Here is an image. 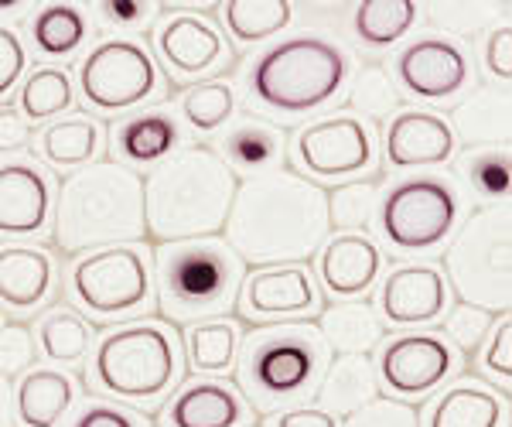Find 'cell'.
<instances>
[{
    "mask_svg": "<svg viewBox=\"0 0 512 427\" xmlns=\"http://www.w3.org/2000/svg\"><path fill=\"white\" fill-rule=\"evenodd\" d=\"M226 246L243 267H301L325 246V188L297 171H270L236 185Z\"/></svg>",
    "mask_w": 512,
    "mask_h": 427,
    "instance_id": "1",
    "label": "cell"
},
{
    "mask_svg": "<svg viewBox=\"0 0 512 427\" xmlns=\"http://www.w3.org/2000/svg\"><path fill=\"white\" fill-rule=\"evenodd\" d=\"M236 175L212 147H181L144 182V233L158 246L205 240L226 226Z\"/></svg>",
    "mask_w": 512,
    "mask_h": 427,
    "instance_id": "2",
    "label": "cell"
},
{
    "mask_svg": "<svg viewBox=\"0 0 512 427\" xmlns=\"http://www.w3.org/2000/svg\"><path fill=\"white\" fill-rule=\"evenodd\" d=\"M144 233V182L117 161L86 164L69 175L55 199V246L93 253L137 243Z\"/></svg>",
    "mask_w": 512,
    "mask_h": 427,
    "instance_id": "3",
    "label": "cell"
},
{
    "mask_svg": "<svg viewBox=\"0 0 512 427\" xmlns=\"http://www.w3.org/2000/svg\"><path fill=\"white\" fill-rule=\"evenodd\" d=\"M332 352L315 322L260 325L239 335L236 383L260 414H284L304 400H315Z\"/></svg>",
    "mask_w": 512,
    "mask_h": 427,
    "instance_id": "4",
    "label": "cell"
},
{
    "mask_svg": "<svg viewBox=\"0 0 512 427\" xmlns=\"http://www.w3.org/2000/svg\"><path fill=\"white\" fill-rule=\"evenodd\" d=\"M349 79V59L335 41L297 35L277 41L246 72V96L277 117H304L332 103Z\"/></svg>",
    "mask_w": 512,
    "mask_h": 427,
    "instance_id": "5",
    "label": "cell"
},
{
    "mask_svg": "<svg viewBox=\"0 0 512 427\" xmlns=\"http://www.w3.org/2000/svg\"><path fill=\"white\" fill-rule=\"evenodd\" d=\"M243 284V264L219 236L158 246L154 287L164 318L178 325H198L236 308Z\"/></svg>",
    "mask_w": 512,
    "mask_h": 427,
    "instance_id": "6",
    "label": "cell"
},
{
    "mask_svg": "<svg viewBox=\"0 0 512 427\" xmlns=\"http://www.w3.org/2000/svg\"><path fill=\"white\" fill-rule=\"evenodd\" d=\"M178 369L181 356L175 332L158 322H137L113 328L99 339L89 383L123 404H147L175 387Z\"/></svg>",
    "mask_w": 512,
    "mask_h": 427,
    "instance_id": "7",
    "label": "cell"
},
{
    "mask_svg": "<svg viewBox=\"0 0 512 427\" xmlns=\"http://www.w3.org/2000/svg\"><path fill=\"white\" fill-rule=\"evenodd\" d=\"M512 219L509 205L478 209L444 253V270L461 305L509 315L512 305Z\"/></svg>",
    "mask_w": 512,
    "mask_h": 427,
    "instance_id": "8",
    "label": "cell"
},
{
    "mask_svg": "<svg viewBox=\"0 0 512 427\" xmlns=\"http://www.w3.org/2000/svg\"><path fill=\"white\" fill-rule=\"evenodd\" d=\"M69 291L76 305L96 322H117L134 315L151 298V270L137 243L106 246L79 257L69 270Z\"/></svg>",
    "mask_w": 512,
    "mask_h": 427,
    "instance_id": "9",
    "label": "cell"
},
{
    "mask_svg": "<svg viewBox=\"0 0 512 427\" xmlns=\"http://www.w3.org/2000/svg\"><path fill=\"white\" fill-rule=\"evenodd\" d=\"M461 205L444 178H407L393 185L379 202L376 219L386 243L400 253H427L454 233Z\"/></svg>",
    "mask_w": 512,
    "mask_h": 427,
    "instance_id": "10",
    "label": "cell"
},
{
    "mask_svg": "<svg viewBox=\"0 0 512 427\" xmlns=\"http://www.w3.org/2000/svg\"><path fill=\"white\" fill-rule=\"evenodd\" d=\"M79 93L93 110H134L158 93V65L137 41L106 38L79 65Z\"/></svg>",
    "mask_w": 512,
    "mask_h": 427,
    "instance_id": "11",
    "label": "cell"
},
{
    "mask_svg": "<svg viewBox=\"0 0 512 427\" xmlns=\"http://www.w3.org/2000/svg\"><path fill=\"white\" fill-rule=\"evenodd\" d=\"M373 158V134L352 113L315 120L294 134V164L308 175L325 178V182L362 175V171H369Z\"/></svg>",
    "mask_w": 512,
    "mask_h": 427,
    "instance_id": "12",
    "label": "cell"
},
{
    "mask_svg": "<svg viewBox=\"0 0 512 427\" xmlns=\"http://www.w3.org/2000/svg\"><path fill=\"white\" fill-rule=\"evenodd\" d=\"M373 366L386 390L403 400H417L437 390L454 373V349L444 335L407 332L386 342Z\"/></svg>",
    "mask_w": 512,
    "mask_h": 427,
    "instance_id": "13",
    "label": "cell"
},
{
    "mask_svg": "<svg viewBox=\"0 0 512 427\" xmlns=\"http://www.w3.org/2000/svg\"><path fill=\"white\" fill-rule=\"evenodd\" d=\"M321 308L318 287L304 267H260L243 277L236 294V311L246 322L274 325L284 318H304Z\"/></svg>",
    "mask_w": 512,
    "mask_h": 427,
    "instance_id": "14",
    "label": "cell"
},
{
    "mask_svg": "<svg viewBox=\"0 0 512 427\" xmlns=\"http://www.w3.org/2000/svg\"><path fill=\"white\" fill-rule=\"evenodd\" d=\"M396 79L410 96L427 103L451 100L472 79V65L451 38H417L396 55Z\"/></svg>",
    "mask_w": 512,
    "mask_h": 427,
    "instance_id": "15",
    "label": "cell"
},
{
    "mask_svg": "<svg viewBox=\"0 0 512 427\" xmlns=\"http://www.w3.org/2000/svg\"><path fill=\"white\" fill-rule=\"evenodd\" d=\"M154 52L175 76H205L229 59L226 38L205 14L178 11L154 28Z\"/></svg>",
    "mask_w": 512,
    "mask_h": 427,
    "instance_id": "16",
    "label": "cell"
},
{
    "mask_svg": "<svg viewBox=\"0 0 512 427\" xmlns=\"http://www.w3.org/2000/svg\"><path fill=\"white\" fill-rule=\"evenodd\" d=\"M379 322H390L400 328L437 322L448 308V281L437 267L407 264L396 267L376 294Z\"/></svg>",
    "mask_w": 512,
    "mask_h": 427,
    "instance_id": "17",
    "label": "cell"
},
{
    "mask_svg": "<svg viewBox=\"0 0 512 427\" xmlns=\"http://www.w3.org/2000/svg\"><path fill=\"white\" fill-rule=\"evenodd\" d=\"M52 219V185L31 161L0 164V236H38Z\"/></svg>",
    "mask_w": 512,
    "mask_h": 427,
    "instance_id": "18",
    "label": "cell"
},
{
    "mask_svg": "<svg viewBox=\"0 0 512 427\" xmlns=\"http://www.w3.org/2000/svg\"><path fill=\"white\" fill-rule=\"evenodd\" d=\"M454 154L451 123L441 113L403 110L386 127V161L400 171L437 168Z\"/></svg>",
    "mask_w": 512,
    "mask_h": 427,
    "instance_id": "19",
    "label": "cell"
},
{
    "mask_svg": "<svg viewBox=\"0 0 512 427\" xmlns=\"http://www.w3.org/2000/svg\"><path fill=\"white\" fill-rule=\"evenodd\" d=\"M383 253L369 236H332L318 250V277L332 298H359L379 281Z\"/></svg>",
    "mask_w": 512,
    "mask_h": 427,
    "instance_id": "20",
    "label": "cell"
},
{
    "mask_svg": "<svg viewBox=\"0 0 512 427\" xmlns=\"http://www.w3.org/2000/svg\"><path fill=\"white\" fill-rule=\"evenodd\" d=\"M55 260L41 246H4L0 250V305L31 315L55 294Z\"/></svg>",
    "mask_w": 512,
    "mask_h": 427,
    "instance_id": "21",
    "label": "cell"
},
{
    "mask_svg": "<svg viewBox=\"0 0 512 427\" xmlns=\"http://www.w3.org/2000/svg\"><path fill=\"white\" fill-rule=\"evenodd\" d=\"M250 421V407L229 383L195 380L171 400V427H239Z\"/></svg>",
    "mask_w": 512,
    "mask_h": 427,
    "instance_id": "22",
    "label": "cell"
},
{
    "mask_svg": "<svg viewBox=\"0 0 512 427\" xmlns=\"http://www.w3.org/2000/svg\"><path fill=\"white\" fill-rule=\"evenodd\" d=\"M216 154L233 175L236 171H243L246 178L270 175L284 161V130L260 117H243L222 134Z\"/></svg>",
    "mask_w": 512,
    "mask_h": 427,
    "instance_id": "23",
    "label": "cell"
},
{
    "mask_svg": "<svg viewBox=\"0 0 512 427\" xmlns=\"http://www.w3.org/2000/svg\"><path fill=\"white\" fill-rule=\"evenodd\" d=\"M379 397V376L369 356H338L318 383V410L328 417H352Z\"/></svg>",
    "mask_w": 512,
    "mask_h": 427,
    "instance_id": "24",
    "label": "cell"
},
{
    "mask_svg": "<svg viewBox=\"0 0 512 427\" xmlns=\"http://www.w3.org/2000/svg\"><path fill=\"white\" fill-rule=\"evenodd\" d=\"M76 404V383L59 369H28L14 390L21 427H55Z\"/></svg>",
    "mask_w": 512,
    "mask_h": 427,
    "instance_id": "25",
    "label": "cell"
},
{
    "mask_svg": "<svg viewBox=\"0 0 512 427\" xmlns=\"http://www.w3.org/2000/svg\"><path fill=\"white\" fill-rule=\"evenodd\" d=\"M506 400L478 383H454L424 410V427H502Z\"/></svg>",
    "mask_w": 512,
    "mask_h": 427,
    "instance_id": "26",
    "label": "cell"
},
{
    "mask_svg": "<svg viewBox=\"0 0 512 427\" xmlns=\"http://www.w3.org/2000/svg\"><path fill=\"white\" fill-rule=\"evenodd\" d=\"M318 332L328 352H338V356H366L386 335L376 308L366 305V301H342V305L325 308Z\"/></svg>",
    "mask_w": 512,
    "mask_h": 427,
    "instance_id": "27",
    "label": "cell"
},
{
    "mask_svg": "<svg viewBox=\"0 0 512 427\" xmlns=\"http://www.w3.org/2000/svg\"><path fill=\"white\" fill-rule=\"evenodd\" d=\"M451 117H454L451 134H458L465 144L482 147V151L489 144L506 147V141H509V86L478 89V93L468 96Z\"/></svg>",
    "mask_w": 512,
    "mask_h": 427,
    "instance_id": "28",
    "label": "cell"
},
{
    "mask_svg": "<svg viewBox=\"0 0 512 427\" xmlns=\"http://www.w3.org/2000/svg\"><path fill=\"white\" fill-rule=\"evenodd\" d=\"M178 123L164 110H147L117 127V154L130 164H161L178 147Z\"/></svg>",
    "mask_w": 512,
    "mask_h": 427,
    "instance_id": "29",
    "label": "cell"
},
{
    "mask_svg": "<svg viewBox=\"0 0 512 427\" xmlns=\"http://www.w3.org/2000/svg\"><path fill=\"white\" fill-rule=\"evenodd\" d=\"M38 151L52 168H86L99 151V127L89 117L52 120L41 130Z\"/></svg>",
    "mask_w": 512,
    "mask_h": 427,
    "instance_id": "30",
    "label": "cell"
},
{
    "mask_svg": "<svg viewBox=\"0 0 512 427\" xmlns=\"http://www.w3.org/2000/svg\"><path fill=\"white\" fill-rule=\"evenodd\" d=\"M222 21L239 45H256V41L280 35L294 21V4L287 0H229L222 7Z\"/></svg>",
    "mask_w": 512,
    "mask_h": 427,
    "instance_id": "31",
    "label": "cell"
},
{
    "mask_svg": "<svg viewBox=\"0 0 512 427\" xmlns=\"http://www.w3.org/2000/svg\"><path fill=\"white\" fill-rule=\"evenodd\" d=\"M417 21V4L410 0H366L355 7L352 31L362 45L369 48H390L396 45Z\"/></svg>",
    "mask_w": 512,
    "mask_h": 427,
    "instance_id": "32",
    "label": "cell"
},
{
    "mask_svg": "<svg viewBox=\"0 0 512 427\" xmlns=\"http://www.w3.org/2000/svg\"><path fill=\"white\" fill-rule=\"evenodd\" d=\"M188 369L192 373H226L236 366L239 352V328L226 318H212V322H198L185 335Z\"/></svg>",
    "mask_w": 512,
    "mask_h": 427,
    "instance_id": "33",
    "label": "cell"
},
{
    "mask_svg": "<svg viewBox=\"0 0 512 427\" xmlns=\"http://www.w3.org/2000/svg\"><path fill=\"white\" fill-rule=\"evenodd\" d=\"M38 342L52 363H82L89 346H93V328L86 318L72 308H52L38 322Z\"/></svg>",
    "mask_w": 512,
    "mask_h": 427,
    "instance_id": "34",
    "label": "cell"
},
{
    "mask_svg": "<svg viewBox=\"0 0 512 427\" xmlns=\"http://www.w3.org/2000/svg\"><path fill=\"white\" fill-rule=\"evenodd\" d=\"M379 209V188L373 182H349L325 192L328 229L338 236H362L373 229Z\"/></svg>",
    "mask_w": 512,
    "mask_h": 427,
    "instance_id": "35",
    "label": "cell"
},
{
    "mask_svg": "<svg viewBox=\"0 0 512 427\" xmlns=\"http://www.w3.org/2000/svg\"><path fill=\"white\" fill-rule=\"evenodd\" d=\"M233 113H236V93L222 79L195 82L181 96V117L198 134H216L219 127H226Z\"/></svg>",
    "mask_w": 512,
    "mask_h": 427,
    "instance_id": "36",
    "label": "cell"
},
{
    "mask_svg": "<svg viewBox=\"0 0 512 427\" xmlns=\"http://www.w3.org/2000/svg\"><path fill=\"white\" fill-rule=\"evenodd\" d=\"M31 35H35V45L45 55L65 59V55L79 52V45L89 35V24L79 7L52 4V7H45V11H38L35 24H31Z\"/></svg>",
    "mask_w": 512,
    "mask_h": 427,
    "instance_id": "37",
    "label": "cell"
},
{
    "mask_svg": "<svg viewBox=\"0 0 512 427\" xmlns=\"http://www.w3.org/2000/svg\"><path fill=\"white\" fill-rule=\"evenodd\" d=\"M76 100V89H72V79L65 76L62 69H35L28 79H24L21 89V117L24 120H52L65 113Z\"/></svg>",
    "mask_w": 512,
    "mask_h": 427,
    "instance_id": "38",
    "label": "cell"
},
{
    "mask_svg": "<svg viewBox=\"0 0 512 427\" xmlns=\"http://www.w3.org/2000/svg\"><path fill=\"white\" fill-rule=\"evenodd\" d=\"M509 151L506 147H485L465 158V178L472 185V192L478 199H485L489 205H506L509 199Z\"/></svg>",
    "mask_w": 512,
    "mask_h": 427,
    "instance_id": "39",
    "label": "cell"
},
{
    "mask_svg": "<svg viewBox=\"0 0 512 427\" xmlns=\"http://www.w3.org/2000/svg\"><path fill=\"white\" fill-rule=\"evenodd\" d=\"M352 113L355 117H390L400 106V96H396V86L390 79V72L383 65H366L362 72H355L352 79V93H349Z\"/></svg>",
    "mask_w": 512,
    "mask_h": 427,
    "instance_id": "40",
    "label": "cell"
},
{
    "mask_svg": "<svg viewBox=\"0 0 512 427\" xmlns=\"http://www.w3.org/2000/svg\"><path fill=\"white\" fill-rule=\"evenodd\" d=\"M492 318L489 311H482V308H472V305H454L451 308V315H448V322H444V335L458 346L461 352H475L478 346H482L485 339H489V328H492ZM448 342V346H451Z\"/></svg>",
    "mask_w": 512,
    "mask_h": 427,
    "instance_id": "41",
    "label": "cell"
},
{
    "mask_svg": "<svg viewBox=\"0 0 512 427\" xmlns=\"http://www.w3.org/2000/svg\"><path fill=\"white\" fill-rule=\"evenodd\" d=\"M35 359H38V346L28 328L0 325V376H7V380L24 376L28 369H35Z\"/></svg>",
    "mask_w": 512,
    "mask_h": 427,
    "instance_id": "42",
    "label": "cell"
},
{
    "mask_svg": "<svg viewBox=\"0 0 512 427\" xmlns=\"http://www.w3.org/2000/svg\"><path fill=\"white\" fill-rule=\"evenodd\" d=\"M345 427H420V417L403 400L376 397L373 404H366L362 410H355L352 417H345Z\"/></svg>",
    "mask_w": 512,
    "mask_h": 427,
    "instance_id": "43",
    "label": "cell"
},
{
    "mask_svg": "<svg viewBox=\"0 0 512 427\" xmlns=\"http://www.w3.org/2000/svg\"><path fill=\"white\" fill-rule=\"evenodd\" d=\"M24 65H28L24 41L14 35L11 28L0 24V96H7L11 89H18V82L24 76Z\"/></svg>",
    "mask_w": 512,
    "mask_h": 427,
    "instance_id": "44",
    "label": "cell"
},
{
    "mask_svg": "<svg viewBox=\"0 0 512 427\" xmlns=\"http://www.w3.org/2000/svg\"><path fill=\"white\" fill-rule=\"evenodd\" d=\"M482 369L492 376H499L502 387H509V380H512V322H509V315L495 325L492 342L482 352Z\"/></svg>",
    "mask_w": 512,
    "mask_h": 427,
    "instance_id": "45",
    "label": "cell"
},
{
    "mask_svg": "<svg viewBox=\"0 0 512 427\" xmlns=\"http://www.w3.org/2000/svg\"><path fill=\"white\" fill-rule=\"evenodd\" d=\"M482 59H485V72L499 79L502 86H509V79H512V28L509 24H499V28L485 38Z\"/></svg>",
    "mask_w": 512,
    "mask_h": 427,
    "instance_id": "46",
    "label": "cell"
},
{
    "mask_svg": "<svg viewBox=\"0 0 512 427\" xmlns=\"http://www.w3.org/2000/svg\"><path fill=\"white\" fill-rule=\"evenodd\" d=\"M99 14L110 24H117V28H140L154 14V4H144V0H110V4H99Z\"/></svg>",
    "mask_w": 512,
    "mask_h": 427,
    "instance_id": "47",
    "label": "cell"
},
{
    "mask_svg": "<svg viewBox=\"0 0 512 427\" xmlns=\"http://www.w3.org/2000/svg\"><path fill=\"white\" fill-rule=\"evenodd\" d=\"M31 137L28 120L21 117L18 106H0V154L21 151Z\"/></svg>",
    "mask_w": 512,
    "mask_h": 427,
    "instance_id": "48",
    "label": "cell"
},
{
    "mask_svg": "<svg viewBox=\"0 0 512 427\" xmlns=\"http://www.w3.org/2000/svg\"><path fill=\"white\" fill-rule=\"evenodd\" d=\"M72 427H140V424L134 421V414H127V410H120V407L93 404L82 410Z\"/></svg>",
    "mask_w": 512,
    "mask_h": 427,
    "instance_id": "49",
    "label": "cell"
},
{
    "mask_svg": "<svg viewBox=\"0 0 512 427\" xmlns=\"http://www.w3.org/2000/svg\"><path fill=\"white\" fill-rule=\"evenodd\" d=\"M482 7H475V4H441V7H434L431 11V18L441 24V28H472V24H478V18H482Z\"/></svg>",
    "mask_w": 512,
    "mask_h": 427,
    "instance_id": "50",
    "label": "cell"
},
{
    "mask_svg": "<svg viewBox=\"0 0 512 427\" xmlns=\"http://www.w3.org/2000/svg\"><path fill=\"white\" fill-rule=\"evenodd\" d=\"M274 427H338V421L318 407H294V410H284L274 421Z\"/></svg>",
    "mask_w": 512,
    "mask_h": 427,
    "instance_id": "51",
    "label": "cell"
},
{
    "mask_svg": "<svg viewBox=\"0 0 512 427\" xmlns=\"http://www.w3.org/2000/svg\"><path fill=\"white\" fill-rule=\"evenodd\" d=\"M18 7H24L21 0H0V14H7V11H18Z\"/></svg>",
    "mask_w": 512,
    "mask_h": 427,
    "instance_id": "52",
    "label": "cell"
},
{
    "mask_svg": "<svg viewBox=\"0 0 512 427\" xmlns=\"http://www.w3.org/2000/svg\"><path fill=\"white\" fill-rule=\"evenodd\" d=\"M0 414H4V397H0Z\"/></svg>",
    "mask_w": 512,
    "mask_h": 427,
    "instance_id": "53",
    "label": "cell"
}]
</instances>
